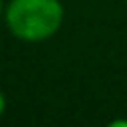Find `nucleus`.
Masks as SVG:
<instances>
[{"label":"nucleus","mask_w":127,"mask_h":127,"mask_svg":"<svg viewBox=\"0 0 127 127\" xmlns=\"http://www.w3.org/2000/svg\"><path fill=\"white\" fill-rule=\"evenodd\" d=\"M9 32L23 42H42L55 36L64 23L59 0H11L4 11Z\"/></svg>","instance_id":"nucleus-1"},{"label":"nucleus","mask_w":127,"mask_h":127,"mask_svg":"<svg viewBox=\"0 0 127 127\" xmlns=\"http://www.w3.org/2000/svg\"><path fill=\"white\" fill-rule=\"evenodd\" d=\"M106 127H127V119H114V121H110Z\"/></svg>","instance_id":"nucleus-2"},{"label":"nucleus","mask_w":127,"mask_h":127,"mask_svg":"<svg viewBox=\"0 0 127 127\" xmlns=\"http://www.w3.org/2000/svg\"><path fill=\"white\" fill-rule=\"evenodd\" d=\"M4 110H6V97H4V93L0 91V117L4 114Z\"/></svg>","instance_id":"nucleus-3"},{"label":"nucleus","mask_w":127,"mask_h":127,"mask_svg":"<svg viewBox=\"0 0 127 127\" xmlns=\"http://www.w3.org/2000/svg\"><path fill=\"white\" fill-rule=\"evenodd\" d=\"M2 11H4V4H2V0H0V15H2Z\"/></svg>","instance_id":"nucleus-4"}]
</instances>
